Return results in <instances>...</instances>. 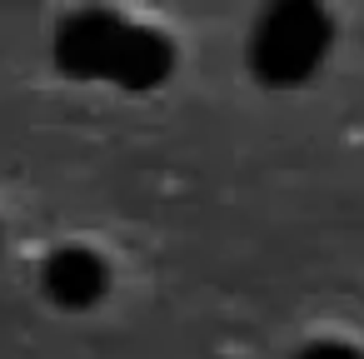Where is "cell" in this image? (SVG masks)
Here are the masks:
<instances>
[{
	"label": "cell",
	"mask_w": 364,
	"mask_h": 359,
	"mask_svg": "<svg viewBox=\"0 0 364 359\" xmlns=\"http://www.w3.org/2000/svg\"><path fill=\"white\" fill-rule=\"evenodd\" d=\"M329 45H334V21L324 6H314V0H279V6H269L255 21L245 55H250V70L259 85L294 90L324 65Z\"/></svg>",
	"instance_id": "obj_1"
},
{
	"label": "cell",
	"mask_w": 364,
	"mask_h": 359,
	"mask_svg": "<svg viewBox=\"0 0 364 359\" xmlns=\"http://www.w3.org/2000/svg\"><path fill=\"white\" fill-rule=\"evenodd\" d=\"M36 284H41V294H46L50 309H60V314H90V309H100L110 299L115 269H110V259L95 245L65 240V245H55L41 259Z\"/></svg>",
	"instance_id": "obj_2"
},
{
	"label": "cell",
	"mask_w": 364,
	"mask_h": 359,
	"mask_svg": "<svg viewBox=\"0 0 364 359\" xmlns=\"http://www.w3.org/2000/svg\"><path fill=\"white\" fill-rule=\"evenodd\" d=\"M130 31V16L120 11H70L60 16L55 26V41H50V60L60 75L70 80H110V65H115V50Z\"/></svg>",
	"instance_id": "obj_3"
},
{
	"label": "cell",
	"mask_w": 364,
	"mask_h": 359,
	"mask_svg": "<svg viewBox=\"0 0 364 359\" xmlns=\"http://www.w3.org/2000/svg\"><path fill=\"white\" fill-rule=\"evenodd\" d=\"M170 75H175V45H170V36L155 31V26L130 21V31H125V41L115 50V65H110V80L105 85L130 90V95H150Z\"/></svg>",
	"instance_id": "obj_4"
},
{
	"label": "cell",
	"mask_w": 364,
	"mask_h": 359,
	"mask_svg": "<svg viewBox=\"0 0 364 359\" xmlns=\"http://www.w3.org/2000/svg\"><path fill=\"white\" fill-rule=\"evenodd\" d=\"M294 359H364V349L349 339H309Z\"/></svg>",
	"instance_id": "obj_5"
}]
</instances>
